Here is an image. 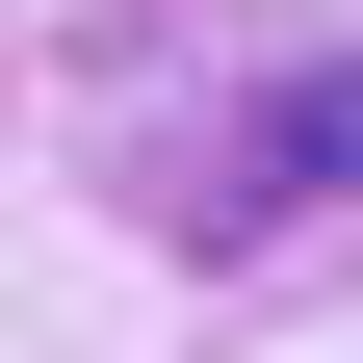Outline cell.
Masks as SVG:
<instances>
[{"label": "cell", "instance_id": "obj_1", "mask_svg": "<svg viewBox=\"0 0 363 363\" xmlns=\"http://www.w3.org/2000/svg\"><path fill=\"white\" fill-rule=\"evenodd\" d=\"M234 182H259V208H363V52H311V78H259V130H234Z\"/></svg>", "mask_w": 363, "mask_h": 363}]
</instances>
